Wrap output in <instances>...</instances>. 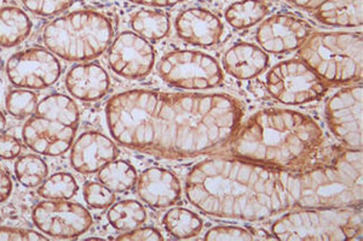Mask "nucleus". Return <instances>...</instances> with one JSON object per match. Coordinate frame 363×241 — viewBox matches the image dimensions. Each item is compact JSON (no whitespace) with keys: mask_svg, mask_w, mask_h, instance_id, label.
Wrapping results in <instances>:
<instances>
[{"mask_svg":"<svg viewBox=\"0 0 363 241\" xmlns=\"http://www.w3.org/2000/svg\"><path fill=\"white\" fill-rule=\"evenodd\" d=\"M242 116V102L225 93L131 90L113 95L106 105L116 143L166 160L213 152L230 139Z\"/></svg>","mask_w":363,"mask_h":241,"instance_id":"1","label":"nucleus"},{"mask_svg":"<svg viewBox=\"0 0 363 241\" xmlns=\"http://www.w3.org/2000/svg\"><path fill=\"white\" fill-rule=\"evenodd\" d=\"M186 194L203 213L231 220L263 221L294 208L284 170L225 155L193 167Z\"/></svg>","mask_w":363,"mask_h":241,"instance_id":"2","label":"nucleus"},{"mask_svg":"<svg viewBox=\"0 0 363 241\" xmlns=\"http://www.w3.org/2000/svg\"><path fill=\"white\" fill-rule=\"evenodd\" d=\"M318 123L289 109H264L240 124L216 155L235 157L289 172H306L335 152Z\"/></svg>","mask_w":363,"mask_h":241,"instance_id":"3","label":"nucleus"},{"mask_svg":"<svg viewBox=\"0 0 363 241\" xmlns=\"http://www.w3.org/2000/svg\"><path fill=\"white\" fill-rule=\"evenodd\" d=\"M362 150L335 148L306 172H285L294 208H357L362 203Z\"/></svg>","mask_w":363,"mask_h":241,"instance_id":"4","label":"nucleus"},{"mask_svg":"<svg viewBox=\"0 0 363 241\" xmlns=\"http://www.w3.org/2000/svg\"><path fill=\"white\" fill-rule=\"evenodd\" d=\"M43 40L50 52L65 61H92L109 49L114 25L99 11L77 10L51 20L43 32Z\"/></svg>","mask_w":363,"mask_h":241,"instance_id":"5","label":"nucleus"},{"mask_svg":"<svg viewBox=\"0 0 363 241\" xmlns=\"http://www.w3.org/2000/svg\"><path fill=\"white\" fill-rule=\"evenodd\" d=\"M298 54L327 85H347L362 78V33L311 32Z\"/></svg>","mask_w":363,"mask_h":241,"instance_id":"6","label":"nucleus"},{"mask_svg":"<svg viewBox=\"0 0 363 241\" xmlns=\"http://www.w3.org/2000/svg\"><path fill=\"white\" fill-rule=\"evenodd\" d=\"M80 112L77 102L65 94H50L38 102L25 123L22 139L38 155L58 157L69 150L78 131Z\"/></svg>","mask_w":363,"mask_h":241,"instance_id":"7","label":"nucleus"},{"mask_svg":"<svg viewBox=\"0 0 363 241\" xmlns=\"http://www.w3.org/2000/svg\"><path fill=\"white\" fill-rule=\"evenodd\" d=\"M272 232L285 241L350 240L362 232V211L357 208H299L275 221Z\"/></svg>","mask_w":363,"mask_h":241,"instance_id":"8","label":"nucleus"},{"mask_svg":"<svg viewBox=\"0 0 363 241\" xmlns=\"http://www.w3.org/2000/svg\"><path fill=\"white\" fill-rule=\"evenodd\" d=\"M160 78L182 90H210L224 81L218 61L200 51L179 49L164 54L157 63Z\"/></svg>","mask_w":363,"mask_h":241,"instance_id":"9","label":"nucleus"},{"mask_svg":"<svg viewBox=\"0 0 363 241\" xmlns=\"http://www.w3.org/2000/svg\"><path fill=\"white\" fill-rule=\"evenodd\" d=\"M267 88L272 98L282 104L301 105L321 98L328 85L301 59H289L269 71Z\"/></svg>","mask_w":363,"mask_h":241,"instance_id":"10","label":"nucleus"},{"mask_svg":"<svg viewBox=\"0 0 363 241\" xmlns=\"http://www.w3.org/2000/svg\"><path fill=\"white\" fill-rule=\"evenodd\" d=\"M362 93L361 86L345 87L326 105L330 131L349 150H362Z\"/></svg>","mask_w":363,"mask_h":241,"instance_id":"11","label":"nucleus"},{"mask_svg":"<svg viewBox=\"0 0 363 241\" xmlns=\"http://www.w3.org/2000/svg\"><path fill=\"white\" fill-rule=\"evenodd\" d=\"M61 63L49 49L32 47L13 54L6 61V75L13 86L45 90L61 76Z\"/></svg>","mask_w":363,"mask_h":241,"instance_id":"12","label":"nucleus"},{"mask_svg":"<svg viewBox=\"0 0 363 241\" xmlns=\"http://www.w3.org/2000/svg\"><path fill=\"white\" fill-rule=\"evenodd\" d=\"M32 220L48 237L74 239L86 233L92 225V216L80 204L68 201H42L34 208Z\"/></svg>","mask_w":363,"mask_h":241,"instance_id":"13","label":"nucleus"},{"mask_svg":"<svg viewBox=\"0 0 363 241\" xmlns=\"http://www.w3.org/2000/svg\"><path fill=\"white\" fill-rule=\"evenodd\" d=\"M108 64L121 78L138 80L150 74L155 51L148 40L133 32H123L108 49Z\"/></svg>","mask_w":363,"mask_h":241,"instance_id":"14","label":"nucleus"},{"mask_svg":"<svg viewBox=\"0 0 363 241\" xmlns=\"http://www.w3.org/2000/svg\"><path fill=\"white\" fill-rule=\"evenodd\" d=\"M313 28L306 20L277 13L262 22L257 29L256 39L263 51L270 54H289L304 42Z\"/></svg>","mask_w":363,"mask_h":241,"instance_id":"15","label":"nucleus"},{"mask_svg":"<svg viewBox=\"0 0 363 241\" xmlns=\"http://www.w3.org/2000/svg\"><path fill=\"white\" fill-rule=\"evenodd\" d=\"M119 157V148L106 135L87 131L79 136L70 151V165L75 172L87 175L99 172L106 164Z\"/></svg>","mask_w":363,"mask_h":241,"instance_id":"16","label":"nucleus"},{"mask_svg":"<svg viewBox=\"0 0 363 241\" xmlns=\"http://www.w3.org/2000/svg\"><path fill=\"white\" fill-rule=\"evenodd\" d=\"M174 28L182 40L200 47L217 45L224 34L222 20L215 13L201 8L182 11L176 18Z\"/></svg>","mask_w":363,"mask_h":241,"instance_id":"17","label":"nucleus"},{"mask_svg":"<svg viewBox=\"0 0 363 241\" xmlns=\"http://www.w3.org/2000/svg\"><path fill=\"white\" fill-rule=\"evenodd\" d=\"M137 181L138 196L152 208H169L181 199V181L166 169L148 167Z\"/></svg>","mask_w":363,"mask_h":241,"instance_id":"18","label":"nucleus"},{"mask_svg":"<svg viewBox=\"0 0 363 241\" xmlns=\"http://www.w3.org/2000/svg\"><path fill=\"white\" fill-rule=\"evenodd\" d=\"M313 13L320 22L335 27L362 25V0H289Z\"/></svg>","mask_w":363,"mask_h":241,"instance_id":"19","label":"nucleus"},{"mask_svg":"<svg viewBox=\"0 0 363 241\" xmlns=\"http://www.w3.org/2000/svg\"><path fill=\"white\" fill-rule=\"evenodd\" d=\"M66 87L72 97L83 102H96L108 93L111 78L99 64L84 63L70 68L66 76Z\"/></svg>","mask_w":363,"mask_h":241,"instance_id":"20","label":"nucleus"},{"mask_svg":"<svg viewBox=\"0 0 363 241\" xmlns=\"http://www.w3.org/2000/svg\"><path fill=\"white\" fill-rule=\"evenodd\" d=\"M268 66V54L248 42H239L231 46L223 56L224 70L238 80L256 78Z\"/></svg>","mask_w":363,"mask_h":241,"instance_id":"21","label":"nucleus"},{"mask_svg":"<svg viewBox=\"0 0 363 241\" xmlns=\"http://www.w3.org/2000/svg\"><path fill=\"white\" fill-rule=\"evenodd\" d=\"M33 23L28 15L16 6L0 8V46L15 47L32 33Z\"/></svg>","mask_w":363,"mask_h":241,"instance_id":"22","label":"nucleus"},{"mask_svg":"<svg viewBox=\"0 0 363 241\" xmlns=\"http://www.w3.org/2000/svg\"><path fill=\"white\" fill-rule=\"evenodd\" d=\"M131 27L137 35L145 40L157 41L169 35L171 23L165 11L142 8L131 17Z\"/></svg>","mask_w":363,"mask_h":241,"instance_id":"23","label":"nucleus"},{"mask_svg":"<svg viewBox=\"0 0 363 241\" xmlns=\"http://www.w3.org/2000/svg\"><path fill=\"white\" fill-rule=\"evenodd\" d=\"M269 8L262 0H241L228 6L225 20L233 28H251L268 15Z\"/></svg>","mask_w":363,"mask_h":241,"instance_id":"24","label":"nucleus"},{"mask_svg":"<svg viewBox=\"0 0 363 241\" xmlns=\"http://www.w3.org/2000/svg\"><path fill=\"white\" fill-rule=\"evenodd\" d=\"M107 218L113 228L126 233L145 223L147 211L138 201L128 199L113 204L108 211Z\"/></svg>","mask_w":363,"mask_h":241,"instance_id":"25","label":"nucleus"},{"mask_svg":"<svg viewBox=\"0 0 363 241\" xmlns=\"http://www.w3.org/2000/svg\"><path fill=\"white\" fill-rule=\"evenodd\" d=\"M99 180L113 192L124 193L135 187L138 176L136 169L128 162L114 160L99 170Z\"/></svg>","mask_w":363,"mask_h":241,"instance_id":"26","label":"nucleus"},{"mask_svg":"<svg viewBox=\"0 0 363 241\" xmlns=\"http://www.w3.org/2000/svg\"><path fill=\"white\" fill-rule=\"evenodd\" d=\"M167 233L177 239H189L203 230V220L196 213L183 208H171L162 218Z\"/></svg>","mask_w":363,"mask_h":241,"instance_id":"27","label":"nucleus"},{"mask_svg":"<svg viewBox=\"0 0 363 241\" xmlns=\"http://www.w3.org/2000/svg\"><path fill=\"white\" fill-rule=\"evenodd\" d=\"M13 170L18 182L28 188L40 186L49 175L48 164L37 155H22L16 160Z\"/></svg>","mask_w":363,"mask_h":241,"instance_id":"28","label":"nucleus"},{"mask_svg":"<svg viewBox=\"0 0 363 241\" xmlns=\"http://www.w3.org/2000/svg\"><path fill=\"white\" fill-rule=\"evenodd\" d=\"M78 182L69 172H56L45 179L39 188L38 194L49 201H68L78 193Z\"/></svg>","mask_w":363,"mask_h":241,"instance_id":"29","label":"nucleus"},{"mask_svg":"<svg viewBox=\"0 0 363 241\" xmlns=\"http://www.w3.org/2000/svg\"><path fill=\"white\" fill-rule=\"evenodd\" d=\"M38 97L30 90H13L6 95L5 107L16 119H25L37 109Z\"/></svg>","mask_w":363,"mask_h":241,"instance_id":"30","label":"nucleus"},{"mask_svg":"<svg viewBox=\"0 0 363 241\" xmlns=\"http://www.w3.org/2000/svg\"><path fill=\"white\" fill-rule=\"evenodd\" d=\"M83 194L87 205L96 210L109 208L116 203V193L104 184L87 182L84 186Z\"/></svg>","mask_w":363,"mask_h":241,"instance_id":"31","label":"nucleus"},{"mask_svg":"<svg viewBox=\"0 0 363 241\" xmlns=\"http://www.w3.org/2000/svg\"><path fill=\"white\" fill-rule=\"evenodd\" d=\"M21 3L37 16L54 17L68 10L73 0H21Z\"/></svg>","mask_w":363,"mask_h":241,"instance_id":"32","label":"nucleus"},{"mask_svg":"<svg viewBox=\"0 0 363 241\" xmlns=\"http://www.w3.org/2000/svg\"><path fill=\"white\" fill-rule=\"evenodd\" d=\"M255 234L251 230L242 228V227H236V225H218L213 227L207 232L205 235V240H253Z\"/></svg>","mask_w":363,"mask_h":241,"instance_id":"33","label":"nucleus"},{"mask_svg":"<svg viewBox=\"0 0 363 241\" xmlns=\"http://www.w3.org/2000/svg\"><path fill=\"white\" fill-rule=\"evenodd\" d=\"M48 235L32 229L0 227V241H35L48 240Z\"/></svg>","mask_w":363,"mask_h":241,"instance_id":"34","label":"nucleus"},{"mask_svg":"<svg viewBox=\"0 0 363 241\" xmlns=\"http://www.w3.org/2000/svg\"><path fill=\"white\" fill-rule=\"evenodd\" d=\"M21 152V140L13 135H0V160H15Z\"/></svg>","mask_w":363,"mask_h":241,"instance_id":"35","label":"nucleus"},{"mask_svg":"<svg viewBox=\"0 0 363 241\" xmlns=\"http://www.w3.org/2000/svg\"><path fill=\"white\" fill-rule=\"evenodd\" d=\"M118 240H131V241H157L164 240V237L161 235L160 232L153 227H143V228L133 229L130 232L116 237Z\"/></svg>","mask_w":363,"mask_h":241,"instance_id":"36","label":"nucleus"},{"mask_svg":"<svg viewBox=\"0 0 363 241\" xmlns=\"http://www.w3.org/2000/svg\"><path fill=\"white\" fill-rule=\"evenodd\" d=\"M13 192V181L5 172L3 167L0 165V203L8 201L9 196H11Z\"/></svg>","mask_w":363,"mask_h":241,"instance_id":"37","label":"nucleus"},{"mask_svg":"<svg viewBox=\"0 0 363 241\" xmlns=\"http://www.w3.org/2000/svg\"><path fill=\"white\" fill-rule=\"evenodd\" d=\"M135 4L145 5V6H152V8H169L174 5L179 4L184 0H128Z\"/></svg>","mask_w":363,"mask_h":241,"instance_id":"38","label":"nucleus"},{"mask_svg":"<svg viewBox=\"0 0 363 241\" xmlns=\"http://www.w3.org/2000/svg\"><path fill=\"white\" fill-rule=\"evenodd\" d=\"M5 127H6V119L4 114L0 111V134L4 131Z\"/></svg>","mask_w":363,"mask_h":241,"instance_id":"39","label":"nucleus"}]
</instances>
